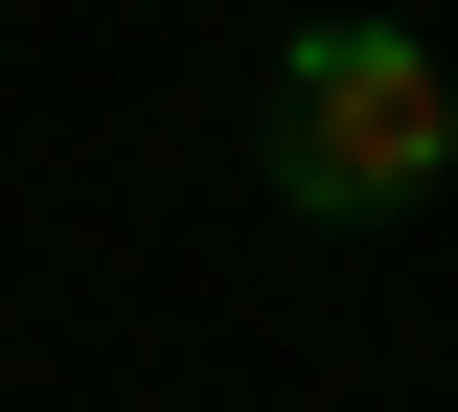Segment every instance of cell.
I'll return each instance as SVG.
<instances>
[{
	"label": "cell",
	"instance_id": "1",
	"mask_svg": "<svg viewBox=\"0 0 458 412\" xmlns=\"http://www.w3.org/2000/svg\"><path fill=\"white\" fill-rule=\"evenodd\" d=\"M252 161H276L298 230H390V206L458 183V69L412 46V23H298V46L252 69Z\"/></svg>",
	"mask_w": 458,
	"mask_h": 412
}]
</instances>
